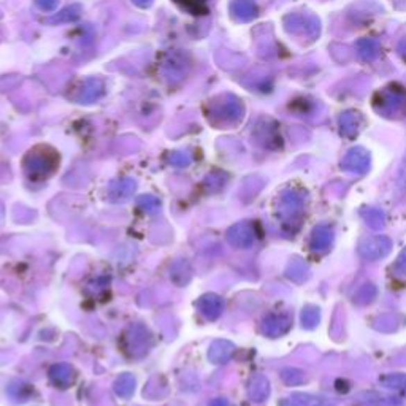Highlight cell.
<instances>
[{
    "mask_svg": "<svg viewBox=\"0 0 406 406\" xmlns=\"http://www.w3.org/2000/svg\"><path fill=\"white\" fill-rule=\"evenodd\" d=\"M59 165V155L51 148L38 146L29 151L24 159V170L32 180H44L51 176Z\"/></svg>",
    "mask_w": 406,
    "mask_h": 406,
    "instance_id": "1",
    "label": "cell"
},
{
    "mask_svg": "<svg viewBox=\"0 0 406 406\" xmlns=\"http://www.w3.org/2000/svg\"><path fill=\"white\" fill-rule=\"evenodd\" d=\"M124 351L133 359H142L153 348V335L142 324H133L124 332Z\"/></svg>",
    "mask_w": 406,
    "mask_h": 406,
    "instance_id": "2",
    "label": "cell"
},
{
    "mask_svg": "<svg viewBox=\"0 0 406 406\" xmlns=\"http://www.w3.org/2000/svg\"><path fill=\"white\" fill-rule=\"evenodd\" d=\"M305 207V200L296 191H286L281 194L280 203H278V216H280L282 224H298L302 218Z\"/></svg>",
    "mask_w": 406,
    "mask_h": 406,
    "instance_id": "3",
    "label": "cell"
},
{
    "mask_svg": "<svg viewBox=\"0 0 406 406\" xmlns=\"http://www.w3.org/2000/svg\"><path fill=\"white\" fill-rule=\"evenodd\" d=\"M392 240L386 235L366 237L359 243V255L365 260H380L391 253Z\"/></svg>",
    "mask_w": 406,
    "mask_h": 406,
    "instance_id": "4",
    "label": "cell"
},
{
    "mask_svg": "<svg viewBox=\"0 0 406 406\" xmlns=\"http://www.w3.org/2000/svg\"><path fill=\"white\" fill-rule=\"evenodd\" d=\"M255 227L253 222L243 221L238 222V224L232 226L229 230H227V242H229L230 246L238 248V249H248L251 248L255 242Z\"/></svg>",
    "mask_w": 406,
    "mask_h": 406,
    "instance_id": "5",
    "label": "cell"
},
{
    "mask_svg": "<svg viewBox=\"0 0 406 406\" xmlns=\"http://www.w3.org/2000/svg\"><path fill=\"white\" fill-rule=\"evenodd\" d=\"M292 325V319L286 314H269L265 316L262 324H260V332L265 337L278 338L282 337L285 333L289 332Z\"/></svg>",
    "mask_w": 406,
    "mask_h": 406,
    "instance_id": "6",
    "label": "cell"
},
{
    "mask_svg": "<svg viewBox=\"0 0 406 406\" xmlns=\"http://www.w3.org/2000/svg\"><path fill=\"white\" fill-rule=\"evenodd\" d=\"M341 167L346 171H353V174H365L370 167V154L365 151L364 148H354L344 155Z\"/></svg>",
    "mask_w": 406,
    "mask_h": 406,
    "instance_id": "7",
    "label": "cell"
},
{
    "mask_svg": "<svg viewBox=\"0 0 406 406\" xmlns=\"http://www.w3.org/2000/svg\"><path fill=\"white\" fill-rule=\"evenodd\" d=\"M196 307L198 313L203 316L205 319L208 321H216L222 314V310H224V302L219 296L216 294H205V296L197 300Z\"/></svg>",
    "mask_w": 406,
    "mask_h": 406,
    "instance_id": "8",
    "label": "cell"
},
{
    "mask_svg": "<svg viewBox=\"0 0 406 406\" xmlns=\"http://www.w3.org/2000/svg\"><path fill=\"white\" fill-rule=\"evenodd\" d=\"M48 375L49 381H51L53 386L58 389H69L76 380L74 366H70L69 364H54L51 369H49Z\"/></svg>",
    "mask_w": 406,
    "mask_h": 406,
    "instance_id": "9",
    "label": "cell"
},
{
    "mask_svg": "<svg viewBox=\"0 0 406 406\" xmlns=\"http://www.w3.org/2000/svg\"><path fill=\"white\" fill-rule=\"evenodd\" d=\"M233 353H235V344L227 340H216L211 343L210 351H208V359H210V362L221 365V364L229 362Z\"/></svg>",
    "mask_w": 406,
    "mask_h": 406,
    "instance_id": "10",
    "label": "cell"
},
{
    "mask_svg": "<svg viewBox=\"0 0 406 406\" xmlns=\"http://www.w3.org/2000/svg\"><path fill=\"white\" fill-rule=\"evenodd\" d=\"M333 242V229L327 224L316 226L310 237V248L313 251H325Z\"/></svg>",
    "mask_w": 406,
    "mask_h": 406,
    "instance_id": "11",
    "label": "cell"
},
{
    "mask_svg": "<svg viewBox=\"0 0 406 406\" xmlns=\"http://www.w3.org/2000/svg\"><path fill=\"white\" fill-rule=\"evenodd\" d=\"M135 189H137L135 181L130 180V178H122V180L111 183L108 187V197L110 200H113V202H124V200L132 197Z\"/></svg>",
    "mask_w": 406,
    "mask_h": 406,
    "instance_id": "12",
    "label": "cell"
},
{
    "mask_svg": "<svg viewBox=\"0 0 406 406\" xmlns=\"http://www.w3.org/2000/svg\"><path fill=\"white\" fill-rule=\"evenodd\" d=\"M248 396L255 403L264 402L270 396V382L264 375H254L248 382Z\"/></svg>",
    "mask_w": 406,
    "mask_h": 406,
    "instance_id": "13",
    "label": "cell"
},
{
    "mask_svg": "<svg viewBox=\"0 0 406 406\" xmlns=\"http://www.w3.org/2000/svg\"><path fill=\"white\" fill-rule=\"evenodd\" d=\"M359 403L364 406H402V400L378 392H364L359 396Z\"/></svg>",
    "mask_w": 406,
    "mask_h": 406,
    "instance_id": "14",
    "label": "cell"
},
{
    "mask_svg": "<svg viewBox=\"0 0 406 406\" xmlns=\"http://www.w3.org/2000/svg\"><path fill=\"white\" fill-rule=\"evenodd\" d=\"M280 406H327V402L322 397L311 396V394H292V396L286 397Z\"/></svg>",
    "mask_w": 406,
    "mask_h": 406,
    "instance_id": "15",
    "label": "cell"
},
{
    "mask_svg": "<svg viewBox=\"0 0 406 406\" xmlns=\"http://www.w3.org/2000/svg\"><path fill=\"white\" fill-rule=\"evenodd\" d=\"M286 276L291 281L297 282V285H302V282H305L310 278V269H308V265L305 264L302 259H294L292 262L287 265Z\"/></svg>",
    "mask_w": 406,
    "mask_h": 406,
    "instance_id": "16",
    "label": "cell"
},
{
    "mask_svg": "<svg viewBox=\"0 0 406 406\" xmlns=\"http://www.w3.org/2000/svg\"><path fill=\"white\" fill-rule=\"evenodd\" d=\"M113 387H115L116 396L129 400L133 396V392H135V378H133L130 373L121 375L118 380L115 381Z\"/></svg>",
    "mask_w": 406,
    "mask_h": 406,
    "instance_id": "17",
    "label": "cell"
},
{
    "mask_svg": "<svg viewBox=\"0 0 406 406\" xmlns=\"http://www.w3.org/2000/svg\"><path fill=\"white\" fill-rule=\"evenodd\" d=\"M380 384L387 391L406 394V373H389L381 376Z\"/></svg>",
    "mask_w": 406,
    "mask_h": 406,
    "instance_id": "18",
    "label": "cell"
},
{
    "mask_svg": "<svg viewBox=\"0 0 406 406\" xmlns=\"http://www.w3.org/2000/svg\"><path fill=\"white\" fill-rule=\"evenodd\" d=\"M360 216L366 222V226L375 230H380L386 226V214L380 208H365L360 211Z\"/></svg>",
    "mask_w": 406,
    "mask_h": 406,
    "instance_id": "19",
    "label": "cell"
},
{
    "mask_svg": "<svg viewBox=\"0 0 406 406\" xmlns=\"http://www.w3.org/2000/svg\"><path fill=\"white\" fill-rule=\"evenodd\" d=\"M191 267H189L187 262L185 260H180V262H176L174 267H171L170 270V280L175 282L178 286H185L187 285L189 281H191Z\"/></svg>",
    "mask_w": 406,
    "mask_h": 406,
    "instance_id": "20",
    "label": "cell"
},
{
    "mask_svg": "<svg viewBox=\"0 0 406 406\" xmlns=\"http://www.w3.org/2000/svg\"><path fill=\"white\" fill-rule=\"evenodd\" d=\"M232 11L238 19L248 21L255 16V5L251 0H235L232 3Z\"/></svg>",
    "mask_w": 406,
    "mask_h": 406,
    "instance_id": "21",
    "label": "cell"
},
{
    "mask_svg": "<svg viewBox=\"0 0 406 406\" xmlns=\"http://www.w3.org/2000/svg\"><path fill=\"white\" fill-rule=\"evenodd\" d=\"M321 321V311L314 305H308L302 311V324L305 329H314Z\"/></svg>",
    "mask_w": 406,
    "mask_h": 406,
    "instance_id": "22",
    "label": "cell"
},
{
    "mask_svg": "<svg viewBox=\"0 0 406 406\" xmlns=\"http://www.w3.org/2000/svg\"><path fill=\"white\" fill-rule=\"evenodd\" d=\"M357 113H346V115H343L341 116V121H340V124H341V133L343 135H346V137H354V135H357V132H359V122H357Z\"/></svg>",
    "mask_w": 406,
    "mask_h": 406,
    "instance_id": "23",
    "label": "cell"
},
{
    "mask_svg": "<svg viewBox=\"0 0 406 406\" xmlns=\"http://www.w3.org/2000/svg\"><path fill=\"white\" fill-rule=\"evenodd\" d=\"M375 297H376V287L366 282V285H364L357 292L354 294V302L357 305H366V303L373 302Z\"/></svg>",
    "mask_w": 406,
    "mask_h": 406,
    "instance_id": "24",
    "label": "cell"
},
{
    "mask_svg": "<svg viewBox=\"0 0 406 406\" xmlns=\"http://www.w3.org/2000/svg\"><path fill=\"white\" fill-rule=\"evenodd\" d=\"M281 380L289 386H297L305 382V373L298 369H292V366H287L281 371Z\"/></svg>",
    "mask_w": 406,
    "mask_h": 406,
    "instance_id": "25",
    "label": "cell"
},
{
    "mask_svg": "<svg viewBox=\"0 0 406 406\" xmlns=\"http://www.w3.org/2000/svg\"><path fill=\"white\" fill-rule=\"evenodd\" d=\"M8 392H10V396L16 400V402H26V400L29 398V396L32 394V387L24 384V382L16 381L8 387Z\"/></svg>",
    "mask_w": 406,
    "mask_h": 406,
    "instance_id": "26",
    "label": "cell"
},
{
    "mask_svg": "<svg viewBox=\"0 0 406 406\" xmlns=\"http://www.w3.org/2000/svg\"><path fill=\"white\" fill-rule=\"evenodd\" d=\"M138 207H140L144 213L154 214L159 211L160 202L153 196H143V197H140V200H138Z\"/></svg>",
    "mask_w": 406,
    "mask_h": 406,
    "instance_id": "27",
    "label": "cell"
},
{
    "mask_svg": "<svg viewBox=\"0 0 406 406\" xmlns=\"http://www.w3.org/2000/svg\"><path fill=\"white\" fill-rule=\"evenodd\" d=\"M397 191L400 194V197H402V198L406 197V155H405L403 164H402V167H400V171H398Z\"/></svg>",
    "mask_w": 406,
    "mask_h": 406,
    "instance_id": "28",
    "label": "cell"
},
{
    "mask_svg": "<svg viewBox=\"0 0 406 406\" xmlns=\"http://www.w3.org/2000/svg\"><path fill=\"white\" fill-rule=\"evenodd\" d=\"M80 16V8L78 7H70L65 8L62 13H59V16H56L54 21H74Z\"/></svg>",
    "mask_w": 406,
    "mask_h": 406,
    "instance_id": "29",
    "label": "cell"
},
{
    "mask_svg": "<svg viewBox=\"0 0 406 406\" xmlns=\"http://www.w3.org/2000/svg\"><path fill=\"white\" fill-rule=\"evenodd\" d=\"M189 162H191V159L185 153H174L170 155V164L175 167H186Z\"/></svg>",
    "mask_w": 406,
    "mask_h": 406,
    "instance_id": "30",
    "label": "cell"
},
{
    "mask_svg": "<svg viewBox=\"0 0 406 406\" xmlns=\"http://www.w3.org/2000/svg\"><path fill=\"white\" fill-rule=\"evenodd\" d=\"M35 3L38 5V8L43 11H53L58 7L59 0H35Z\"/></svg>",
    "mask_w": 406,
    "mask_h": 406,
    "instance_id": "31",
    "label": "cell"
},
{
    "mask_svg": "<svg viewBox=\"0 0 406 406\" xmlns=\"http://www.w3.org/2000/svg\"><path fill=\"white\" fill-rule=\"evenodd\" d=\"M396 270L398 271V273L406 275V248L398 254L397 262H396Z\"/></svg>",
    "mask_w": 406,
    "mask_h": 406,
    "instance_id": "32",
    "label": "cell"
},
{
    "mask_svg": "<svg viewBox=\"0 0 406 406\" xmlns=\"http://www.w3.org/2000/svg\"><path fill=\"white\" fill-rule=\"evenodd\" d=\"M210 406H229V402L224 398H214L213 402L210 403Z\"/></svg>",
    "mask_w": 406,
    "mask_h": 406,
    "instance_id": "33",
    "label": "cell"
},
{
    "mask_svg": "<svg viewBox=\"0 0 406 406\" xmlns=\"http://www.w3.org/2000/svg\"><path fill=\"white\" fill-rule=\"evenodd\" d=\"M203 2H205V0H185L186 7H189V5L194 3V5H196V10H198V7H200V5H202Z\"/></svg>",
    "mask_w": 406,
    "mask_h": 406,
    "instance_id": "34",
    "label": "cell"
}]
</instances>
